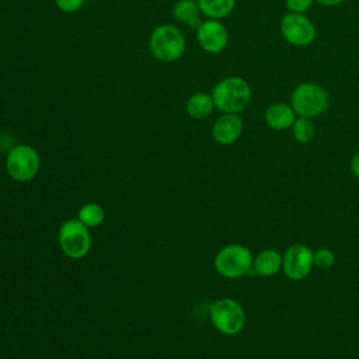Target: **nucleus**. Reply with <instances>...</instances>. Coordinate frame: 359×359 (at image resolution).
Returning a JSON list of instances; mask_svg holds the SVG:
<instances>
[{
    "label": "nucleus",
    "instance_id": "f257e3e1",
    "mask_svg": "<svg viewBox=\"0 0 359 359\" xmlns=\"http://www.w3.org/2000/svg\"><path fill=\"white\" fill-rule=\"evenodd\" d=\"M216 109L222 114H240L251 101L250 83L240 76H229L219 80L210 93Z\"/></svg>",
    "mask_w": 359,
    "mask_h": 359
},
{
    "label": "nucleus",
    "instance_id": "f03ea898",
    "mask_svg": "<svg viewBox=\"0 0 359 359\" xmlns=\"http://www.w3.org/2000/svg\"><path fill=\"white\" fill-rule=\"evenodd\" d=\"M187 41L182 31L172 24L156 27L149 38V49L151 55L164 63H171L182 57Z\"/></svg>",
    "mask_w": 359,
    "mask_h": 359
},
{
    "label": "nucleus",
    "instance_id": "7ed1b4c3",
    "mask_svg": "<svg viewBox=\"0 0 359 359\" xmlns=\"http://www.w3.org/2000/svg\"><path fill=\"white\" fill-rule=\"evenodd\" d=\"M290 105L297 116L317 118L330 107V94L318 83L304 81L297 84L290 94Z\"/></svg>",
    "mask_w": 359,
    "mask_h": 359
},
{
    "label": "nucleus",
    "instance_id": "20e7f679",
    "mask_svg": "<svg viewBox=\"0 0 359 359\" xmlns=\"http://www.w3.org/2000/svg\"><path fill=\"white\" fill-rule=\"evenodd\" d=\"M252 252L243 244H229L219 250L213 265L219 275L227 279H237L251 273Z\"/></svg>",
    "mask_w": 359,
    "mask_h": 359
},
{
    "label": "nucleus",
    "instance_id": "39448f33",
    "mask_svg": "<svg viewBox=\"0 0 359 359\" xmlns=\"http://www.w3.org/2000/svg\"><path fill=\"white\" fill-rule=\"evenodd\" d=\"M209 316L213 327L223 335H237L247 321L243 306L230 297L213 302L209 307Z\"/></svg>",
    "mask_w": 359,
    "mask_h": 359
},
{
    "label": "nucleus",
    "instance_id": "423d86ee",
    "mask_svg": "<svg viewBox=\"0 0 359 359\" xmlns=\"http://www.w3.org/2000/svg\"><path fill=\"white\" fill-rule=\"evenodd\" d=\"M279 29L282 38L296 48L310 46L317 38L316 25L306 14L287 11L280 18Z\"/></svg>",
    "mask_w": 359,
    "mask_h": 359
},
{
    "label": "nucleus",
    "instance_id": "0eeeda50",
    "mask_svg": "<svg viewBox=\"0 0 359 359\" xmlns=\"http://www.w3.org/2000/svg\"><path fill=\"white\" fill-rule=\"evenodd\" d=\"M59 245L63 254L69 258H83L91 245L87 226H84L79 219L66 220L59 229Z\"/></svg>",
    "mask_w": 359,
    "mask_h": 359
},
{
    "label": "nucleus",
    "instance_id": "6e6552de",
    "mask_svg": "<svg viewBox=\"0 0 359 359\" xmlns=\"http://www.w3.org/2000/svg\"><path fill=\"white\" fill-rule=\"evenodd\" d=\"M39 154L28 144L14 146L6 158V168L11 178L15 181H29L34 178L39 170Z\"/></svg>",
    "mask_w": 359,
    "mask_h": 359
},
{
    "label": "nucleus",
    "instance_id": "1a4fd4ad",
    "mask_svg": "<svg viewBox=\"0 0 359 359\" xmlns=\"http://www.w3.org/2000/svg\"><path fill=\"white\" fill-rule=\"evenodd\" d=\"M314 251L302 243H294L282 255V271L290 280H303L314 268Z\"/></svg>",
    "mask_w": 359,
    "mask_h": 359
},
{
    "label": "nucleus",
    "instance_id": "9d476101",
    "mask_svg": "<svg viewBox=\"0 0 359 359\" xmlns=\"http://www.w3.org/2000/svg\"><path fill=\"white\" fill-rule=\"evenodd\" d=\"M196 41L206 53H220L229 43V31L220 20L206 18L196 28Z\"/></svg>",
    "mask_w": 359,
    "mask_h": 359
},
{
    "label": "nucleus",
    "instance_id": "9b49d317",
    "mask_svg": "<svg viewBox=\"0 0 359 359\" xmlns=\"http://www.w3.org/2000/svg\"><path fill=\"white\" fill-rule=\"evenodd\" d=\"M243 129L244 122L238 114H222L212 126V137L216 143L227 146L240 139Z\"/></svg>",
    "mask_w": 359,
    "mask_h": 359
},
{
    "label": "nucleus",
    "instance_id": "f8f14e48",
    "mask_svg": "<svg viewBox=\"0 0 359 359\" xmlns=\"http://www.w3.org/2000/svg\"><path fill=\"white\" fill-rule=\"evenodd\" d=\"M297 118L294 109L292 108L290 102H272L269 107H266L264 112V121L265 123L273 129V130H286L290 129L294 119Z\"/></svg>",
    "mask_w": 359,
    "mask_h": 359
},
{
    "label": "nucleus",
    "instance_id": "ddd939ff",
    "mask_svg": "<svg viewBox=\"0 0 359 359\" xmlns=\"http://www.w3.org/2000/svg\"><path fill=\"white\" fill-rule=\"evenodd\" d=\"M282 269V255L273 248L259 251L252 259L251 273L261 278H269L276 275Z\"/></svg>",
    "mask_w": 359,
    "mask_h": 359
},
{
    "label": "nucleus",
    "instance_id": "4468645a",
    "mask_svg": "<svg viewBox=\"0 0 359 359\" xmlns=\"http://www.w3.org/2000/svg\"><path fill=\"white\" fill-rule=\"evenodd\" d=\"M201 15L202 13L196 0H178L172 7L174 20L195 29L202 22Z\"/></svg>",
    "mask_w": 359,
    "mask_h": 359
},
{
    "label": "nucleus",
    "instance_id": "2eb2a0df",
    "mask_svg": "<svg viewBox=\"0 0 359 359\" xmlns=\"http://www.w3.org/2000/svg\"><path fill=\"white\" fill-rule=\"evenodd\" d=\"M215 108L213 98L208 93H195L185 102V111L194 119L208 118Z\"/></svg>",
    "mask_w": 359,
    "mask_h": 359
},
{
    "label": "nucleus",
    "instance_id": "dca6fc26",
    "mask_svg": "<svg viewBox=\"0 0 359 359\" xmlns=\"http://www.w3.org/2000/svg\"><path fill=\"white\" fill-rule=\"evenodd\" d=\"M202 15L206 18L222 20L230 15L236 7V0H196Z\"/></svg>",
    "mask_w": 359,
    "mask_h": 359
},
{
    "label": "nucleus",
    "instance_id": "f3484780",
    "mask_svg": "<svg viewBox=\"0 0 359 359\" xmlns=\"http://www.w3.org/2000/svg\"><path fill=\"white\" fill-rule=\"evenodd\" d=\"M292 135L297 143H309L316 135V125L311 118L297 116L292 125Z\"/></svg>",
    "mask_w": 359,
    "mask_h": 359
},
{
    "label": "nucleus",
    "instance_id": "a211bd4d",
    "mask_svg": "<svg viewBox=\"0 0 359 359\" xmlns=\"http://www.w3.org/2000/svg\"><path fill=\"white\" fill-rule=\"evenodd\" d=\"M105 212L98 203H86L80 208L77 219L87 227H97L104 222Z\"/></svg>",
    "mask_w": 359,
    "mask_h": 359
},
{
    "label": "nucleus",
    "instance_id": "6ab92c4d",
    "mask_svg": "<svg viewBox=\"0 0 359 359\" xmlns=\"http://www.w3.org/2000/svg\"><path fill=\"white\" fill-rule=\"evenodd\" d=\"M314 266L320 269H330L335 264V254L327 247H320L314 251Z\"/></svg>",
    "mask_w": 359,
    "mask_h": 359
},
{
    "label": "nucleus",
    "instance_id": "aec40b11",
    "mask_svg": "<svg viewBox=\"0 0 359 359\" xmlns=\"http://www.w3.org/2000/svg\"><path fill=\"white\" fill-rule=\"evenodd\" d=\"M316 0H285V7L289 13L304 14L311 8Z\"/></svg>",
    "mask_w": 359,
    "mask_h": 359
},
{
    "label": "nucleus",
    "instance_id": "412c9836",
    "mask_svg": "<svg viewBox=\"0 0 359 359\" xmlns=\"http://www.w3.org/2000/svg\"><path fill=\"white\" fill-rule=\"evenodd\" d=\"M86 0H55L56 7L63 13H76L84 6Z\"/></svg>",
    "mask_w": 359,
    "mask_h": 359
},
{
    "label": "nucleus",
    "instance_id": "4be33fe9",
    "mask_svg": "<svg viewBox=\"0 0 359 359\" xmlns=\"http://www.w3.org/2000/svg\"><path fill=\"white\" fill-rule=\"evenodd\" d=\"M349 167H351V171L352 174L359 180V153H356L352 158H351V163H349Z\"/></svg>",
    "mask_w": 359,
    "mask_h": 359
},
{
    "label": "nucleus",
    "instance_id": "5701e85b",
    "mask_svg": "<svg viewBox=\"0 0 359 359\" xmlns=\"http://www.w3.org/2000/svg\"><path fill=\"white\" fill-rule=\"evenodd\" d=\"M345 0H316V3L321 4V6H325V7H335V6H339L342 4Z\"/></svg>",
    "mask_w": 359,
    "mask_h": 359
}]
</instances>
